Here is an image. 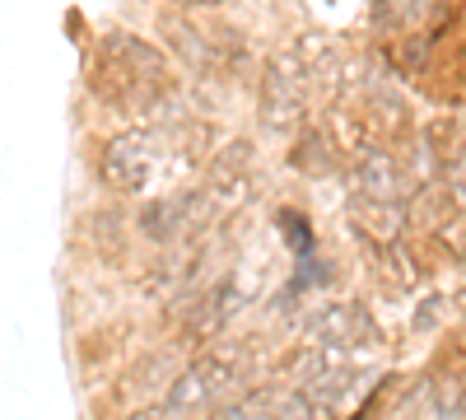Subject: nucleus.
<instances>
[{
	"instance_id": "obj_3",
	"label": "nucleus",
	"mask_w": 466,
	"mask_h": 420,
	"mask_svg": "<svg viewBox=\"0 0 466 420\" xmlns=\"http://www.w3.org/2000/svg\"><path fill=\"white\" fill-rule=\"evenodd\" d=\"M308 332L318 336V346L322 351H360V346H369L373 341V318H369V309H360V303H327V309L308 323Z\"/></svg>"
},
{
	"instance_id": "obj_2",
	"label": "nucleus",
	"mask_w": 466,
	"mask_h": 420,
	"mask_svg": "<svg viewBox=\"0 0 466 420\" xmlns=\"http://www.w3.org/2000/svg\"><path fill=\"white\" fill-rule=\"evenodd\" d=\"M248 378V355L243 351H210L201 360H191L164 397V415H182V411H206V406H224L238 397Z\"/></svg>"
},
{
	"instance_id": "obj_1",
	"label": "nucleus",
	"mask_w": 466,
	"mask_h": 420,
	"mask_svg": "<svg viewBox=\"0 0 466 420\" xmlns=\"http://www.w3.org/2000/svg\"><path fill=\"white\" fill-rule=\"evenodd\" d=\"M94 89L107 103H122V108L154 103L168 94V61H164V52L140 43V37L112 28L94 56Z\"/></svg>"
},
{
	"instance_id": "obj_5",
	"label": "nucleus",
	"mask_w": 466,
	"mask_h": 420,
	"mask_svg": "<svg viewBox=\"0 0 466 420\" xmlns=\"http://www.w3.org/2000/svg\"><path fill=\"white\" fill-rule=\"evenodd\" d=\"M261 108H266V122L270 127L299 122V112H303V66L294 56H280L276 66L266 70V80H261Z\"/></svg>"
},
{
	"instance_id": "obj_8",
	"label": "nucleus",
	"mask_w": 466,
	"mask_h": 420,
	"mask_svg": "<svg viewBox=\"0 0 466 420\" xmlns=\"http://www.w3.org/2000/svg\"><path fill=\"white\" fill-rule=\"evenodd\" d=\"M182 5H210V0H182Z\"/></svg>"
},
{
	"instance_id": "obj_7",
	"label": "nucleus",
	"mask_w": 466,
	"mask_h": 420,
	"mask_svg": "<svg viewBox=\"0 0 466 420\" xmlns=\"http://www.w3.org/2000/svg\"><path fill=\"white\" fill-rule=\"evenodd\" d=\"M401 420H461V384L457 378H424L410 393Z\"/></svg>"
},
{
	"instance_id": "obj_6",
	"label": "nucleus",
	"mask_w": 466,
	"mask_h": 420,
	"mask_svg": "<svg viewBox=\"0 0 466 420\" xmlns=\"http://www.w3.org/2000/svg\"><path fill=\"white\" fill-rule=\"evenodd\" d=\"M303 411L294 388H261V393H243L224 406H215L210 420H294Z\"/></svg>"
},
{
	"instance_id": "obj_4",
	"label": "nucleus",
	"mask_w": 466,
	"mask_h": 420,
	"mask_svg": "<svg viewBox=\"0 0 466 420\" xmlns=\"http://www.w3.org/2000/svg\"><path fill=\"white\" fill-rule=\"evenodd\" d=\"M154 173V140L149 136H116L103 149V178L116 192H140Z\"/></svg>"
}]
</instances>
